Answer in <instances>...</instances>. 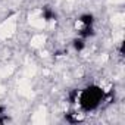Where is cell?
Returning <instances> with one entry per match:
<instances>
[{"label":"cell","mask_w":125,"mask_h":125,"mask_svg":"<svg viewBox=\"0 0 125 125\" xmlns=\"http://www.w3.org/2000/svg\"><path fill=\"white\" fill-rule=\"evenodd\" d=\"M104 97H106L104 90L100 85L91 84V85H87L83 90H78V93H77V103L80 104L81 112L88 113V112H93V110L99 109L100 104L103 103Z\"/></svg>","instance_id":"1"},{"label":"cell","mask_w":125,"mask_h":125,"mask_svg":"<svg viewBox=\"0 0 125 125\" xmlns=\"http://www.w3.org/2000/svg\"><path fill=\"white\" fill-rule=\"evenodd\" d=\"M74 47L75 50H83L85 47V43H84V38H80V40H75L74 41Z\"/></svg>","instance_id":"2"}]
</instances>
